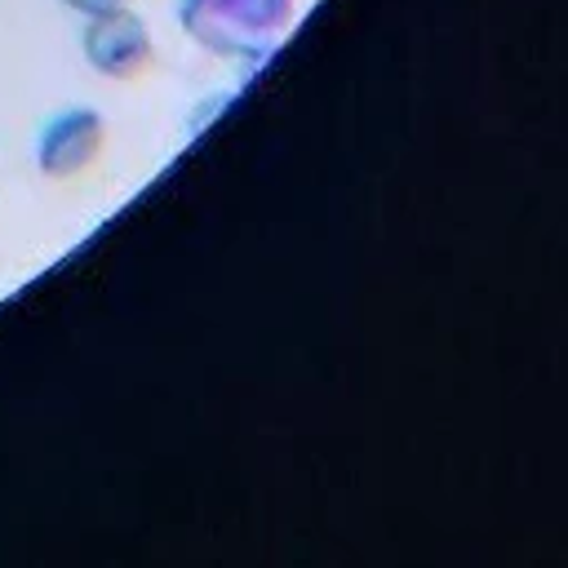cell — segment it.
<instances>
[{
	"label": "cell",
	"mask_w": 568,
	"mask_h": 568,
	"mask_svg": "<svg viewBox=\"0 0 568 568\" xmlns=\"http://www.w3.org/2000/svg\"><path fill=\"white\" fill-rule=\"evenodd\" d=\"M186 36L217 58H262L293 27V0H182Z\"/></svg>",
	"instance_id": "cell-1"
},
{
	"label": "cell",
	"mask_w": 568,
	"mask_h": 568,
	"mask_svg": "<svg viewBox=\"0 0 568 568\" xmlns=\"http://www.w3.org/2000/svg\"><path fill=\"white\" fill-rule=\"evenodd\" d=\"M84 58L98 75H111V80H133L146 62H151V31L146 22L124 4V9H111V13H98L89 18L84 27Z\"/></svg>",
	"instance_id": "cell-2"
},
{
	"label": "cell",
	"mask_w": 568,
	"mask_h": 568,
	"mask_svg": "<svg viewBox=\"0 0 568 568\" xmlns=\"http://www.w3.org/2000/svg\"><path fill=\"white\" fill-rule=\"evenodd\" d=\"M67 9L84 13V18H98V13H111V9H124L129 0H62Z\"/></svg>",
	"instance_id": "cell-4"
},
{
	"label": "cell",
	"mask_w": 568,
	"mask_h": 568,
	"mask_svg": "<svg viewBox=\"0 0 568 568\" xmlns=\"http://www.w3.org/2000/svg\"><path fill=\"white\" fill-rule=\"evenodd\" d=\"M102 142H106V124H102V115L93 106L62 111L40 133V146H36L40 173H49V178H75V173H84L98 160Z\"/></svg>",
	"instance_id": "cell-3"
}]
</instances>
